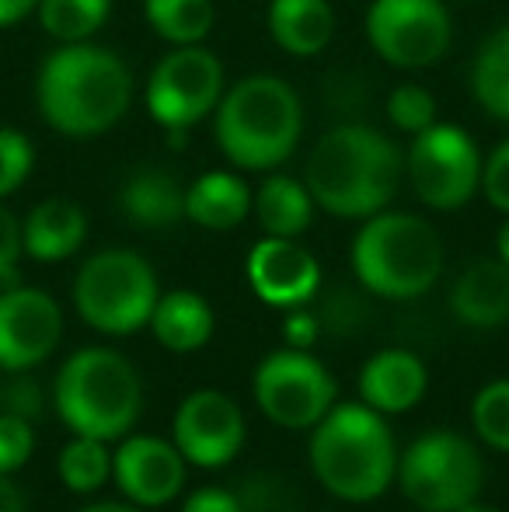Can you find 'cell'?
Instances as JSON below:
<instances>
[{
  "label": "cell",
  "instance_id": "1",
  "mask_svg": "<svg viewBox=\"0 0 509 512\" xmlns=\"http://www.w3.org/2000/svg\"><path fill=\"white\" fill-rule=\"evenodd\" d=\"M35 105L49 129L70 140H91L123 122L133 105V74L112 49L67 42L42 60Z\"/></svg>",
  "mask_w": 509,
  "mask_h": 512
},
{
  "label": "cell",
  "instance_id": "2",
  "mask_svg": "<svg viewBox=\"0 0 509 512\" xmlns=\"http://www.w3.org/2000/svg\"><path fill=\"white\" fill-rule=\"evenodd\" d=\"M401 154L374 126L346 122L328 129L311 147L304 185L314 206L342 220H367L394 199L401 182Z\"/></svg>",
  "mask_w": 509,
  "mask_h": 512
},
{
  "label": "cell",
  "instance_id": "3",
  "mask_svg": "<svg viewBox=\"0 0 509 512\" xmlns=\"http://www.w3.org/2000/svg\"><path fill=\"white\" fill-rule=\"evenodd\" d=\"M304 105L290 81L252 74L231 84L213 112L217 147L241 171H276L297 150Z\"/></svg>",
  "mask_w": 509,
  "mask_h": 512
},
{
  "label": "cell",
  "instance_id": "4",
  "mask_svg": "<svg viewBox=\"0 0 509 512\" xmlns=\"http://www.w3.org/2000/svg\"><path fill=\"white\" fill-rule=\"evenodd\" d=\"M311 467L318 481L342 502H370L387 492L398 474V450L377 408L339 405L311 436Z\"/></svg>",
  "mask_w": 509,
  "mask_h": 512
},
{
  "label": "cell",
  "instance_id": "5",
  "mask_svg": "<svg viewBox=\"0 0 509 512\" xmlns=\"http://www.w3.org/2000/svg\"><path fill=\"white\" fill-rule=\"evenodd\" d=\"M353 272L374 297L415 300L443 276V241L422 216L381 209L356 234Z\"/></svg>",
  "mask_w": 509,
  "mask_h": 512
},
{
  "label": "cell",
  "instance_id": "6",
  "mask_svg": "<svg viewBox=\"0 0 509 512\" xmlns=\"http://www.w3.org/2000/svg\"><path fill=\"white\" fill-rule=\"evenodd\" d=\"M53 401L74 436H126L140 418L143 391L133 363L102 345L77 349L56 373Z\"/></svg>",
  "mask_w": 509,
  "mask_h": 512
},
{
  "label": "cell",
  "instance_id": "7",
  "mask_svg": "<svg viewBox=\"0 0 509 512\" xmlns=\"http://www.w3.org/2000/svg\"><path fill=\"white\" fill-rule=\"evenodd\" d=\"M157 276L136 251L109 248L91 255L74 279L77 314L102 335H133L157 307Z\"/></svg>",
  "mask_w": 509,
  "mask_h": 512
},
{
  "label": "cell",
  "instance_id": "8",
  "mask_svg": "<svg viewBox=\"0 0 509 512\" xmlns=\"http://www.w3.org/2000/svg\"><path fill=\"white\" fill-rule=\"evenodd\" d=\"M398 481L419 512H457L478 499L485 464L457 432H426L398 460Z\"/></svg>",
  "mask_w": 509,
  "mask_h": 512
},
{
  "label": "cell",
  "instance_id": "9",
  "mask_svg": "<svg viewBox=\"0 0 509 512\" xmlns=\"http://www.w3.org/2000/svg\"><path fill=\"white\" fill-rule=\"evenodd\" d=\"M224 63L217 53L199 42V46H171L150 70L147 81V112L157 126L182 147L185 133L206 115L217 112L224 98Z\"/></svg>",
  "mask_w": 509,
  "mask_h": 512
},
{
  "label": "cell",
  "instance_id": "10",
  "mask_svg": "<svg viewBox=\"0 0 509 512\" xmlns=\"http://www.w3.org/2000/svg\"><path fill=\"white\" fill-rule=\"evenodd\" d=\"M405 171L412 178L415 196L429 209H461L482 189V154L468 129L454 122H433L412 136L405 157Z\"/></svg>",
  "mask_w": 509,
  "mask_h": 512
},
{
  "label": "cell",
  "instance_id": "11",
  "mask_svg": "<svg viewBox=\"0 0 509 512\" xmlns=\"http://www.w3.org/2000/svg\"><path fill=\"white\" fill-rule=\"evenodd\" d=\"M367 39L374 53L398 70L433 67L454 39L447 0H374L367 11Z\"/></svg>",
  "mask_w": 509,
  "mask_h": 512
},
{
  "label": "cell",
  "instance_id": "12",
  "mask_svg": "<svg viewBox=\"0 0 509 512\" xmlns=\"http://www.w3.org/2000/svg\"><path fill=\"white\" fill-rule=\"evenodd\" d=\"M255 401L283 429H311L335 405V380L307 349H279L255 370Z\"/></svg>",
  "mask_w": 509,
  "mask_h": 512
},
{
  "label": "cell",
  "instance_id": "13",
  "mask_svg": "<svg viewBox=\"0 0 509 512\" xmlns=\"http://www.w3.org/2000/svg\"><path fill=\"white\" fill-rule=\"evenodd\" d=\"M63 335L60 304L35 286H7L0 293V370L21 373L53 356Z\"/></svg>",
  "mask_w": 509,
  "mask_h": 512
},
{
  "label": "cell",
  "instance_id": "14",
  "mask_svg": "<svg viewBox=\"0 0 509 512\" xmlns=\"http://www.w3.org/2000/svg\"><path fill=\"white\" fill-rule=\"evenodd\" d=\"M171 436H175L185 464L213 471L238 457L241 443H245V415L227 394L196 391L178 405Z\"/></svg>",
  "mask_w": 509,
  "mask_h": 512
},
{
  "label": "cell",
  "instance_id": "15",
  "mask_svg": "<svg viewBox=\"0 0 509 512\" xmlns=\"http://www.w3.org/2000/svg\"><path fill=\"white\" fill-rule=\"evenodd\" d=\"M112 478L133 506L154 509L182 492L185 457L157 436H126L112 457Z\"/></svg>",
  "mask_w": 509,
  "mask_h": 512
},
{
  "label": "cell",
  "instance_id": "16",
  "mask_svg": "<svg viewBox=\"0 0 509 512\" xmlns=\"http://www.w3.org/2000/svg\"><path fill=\"white\" fill-rule=\"evenodd\" d=\"M248 283L269 307H304L318 293V258L293 237H269L248 251Z\"/></svg>",
  "mask_w": 509,
  "mask_h": 512
},
{
  "label": "cell",
  "instance_id": "17",
  "mask_svg": "<svg viewBox=\"0 0 509 512\" xmlns=\"http://www.w3.org/2000/svg\"><path fill=\"white\" fill-rule=\"evenodd\" d=\"M429 373L419 356L405 349H384L360 370V394L381 415H401L415 408L426 394Z\"/></svg>",
  "mask_w": 509,
  "mask_h": 512
},
{
  "label": "cell",
  "instance_id": "18",
  "mask_svg": "<svg viewBox=\"0 0 509 512\" xmlns=\"http://www.w3.org/2000/svg\"><path fill=\"white\" fill-rule=\"evenodd\" d=\"M88 237V213L67 196H49L21 223V244L35 262H63L77 255Z\"/></svg>",
  "mask_w": 509,
  "mask_h": 512
},
{
  "label": "cell",
  "instance_id": "19",
  "mask_svg": "<svg viewBox=\"0 0 509 512\" xmlns=\"http://www.w3.org/2000/svg\"><path fill=\"white\" fill-rule=\"evenodd\" d=\"M450 310L468 328H499L509 321V265L499 258L475 262L457 276L450 290Z\"/></svg>",
  "mask_w": 509,
  "mask_h": 512
},
{
  "label": "cell",
  "instance_id": "20",
  "mask_svg": "<svg viewBox=\"0 0 509 512\" xmlns=\"http://www.w3.org/2000/svg\"><path fill=\"white\" fill-rule=\"evenodd\" d=\"M119 209L140 230L175 227L185 220V189L164 168H140L119 189Z\"/></svg>",
  "mask_w": 509,
  "mask_h": 512
},
{
  "label": "cell",
  "instance_id": "21",
  "mask_svg": "<svg viewBox=\"0 0 509 512\" xmlns=\"http://www.w3.org/2000/svg\"><path fill=\"white\" fill-rule=\"evenodd\" d=\"M252 189L234 171H210L185 189V220L203 230H234L252 213Z\"/></svg>",
  "mask_w": 509,
  "mask_h": 512
},
{
  "label": "cell",
  "instance_id": "22",
  "mask_svg": "<svg viewBox=\"0 0 509 512\" xmlns=\"http://www.w3.org/2000/svg\"><path fill=\"white\" fill-rule=\"evenodd\" d=\"M269 35L290 56H318L335 35V11L328 0H272Z\"/></svg>",
  "mask_w": 509,
  "mask_h": 512
},
{
  "label": "cell",
  "instance_id": "23",
  "mask_svg": "<svg viewBox=\"0 0 509 512\" xmlns=\"http://www.w3.org/2000/svg\"><path fill=\"white\" fill-rule=\"evenodd\" d=\"M154 338L171 352H196L213 335V310L199 293L171 290L157 297V307L150 314Z\"/></svg>",
  "mask_w": 509,
  "mask_h": 512
},
{
  "label": "cell",
  "instance_id": "24",
  "mask_svg": "<svg viewBox=\"0 0 509 512\" xmlns=\"http://www.w3.org/2000/svg\"><path fill=\"white\" fill-rule=\"evenodd\" d=\"M255 216L269 237H300L311 227L314 199L304 182L290 175H269L255 192Z\"/></svg>",
  "mask_w": 509,
  "mask_h": 512
},
{
  "label": "cell",
  "instance_id": "25",
  "mask_svg": "<svg viewBox=\"0 0 509 512\" xmlns=\"http://www.w3.org/2000/svg\"><path fill=\"white\" fill-rule=\"evenodd\" d=\"M471 98L499 122H509V25L496 28L478 46L468 74Z\"/></svg>",
  "mask_w": 509,
  "mask_h": 512
},
{
  "label": "cell",
  "instance_id": "26",
  "mask_svg": "<svg viewBox=\"0 0 509 512\" xmlns=\"http://www.w3.org/2000/svg\"><path fill=\"white\" fill-rule=\"evenodd\" d=\"M147 25L171 46H199L213 32V0H143Z\"/></svg>",
  "mask_w": 509,
  "mask_h": 512
},
{
  "label": "cell",
  "instance_id": "27",
  "mask_svg": "<svg viewBox=\"0 0 509 512\" xmlns=\"http://www.w3.org/2000/svg\"><path fill=\"white\" fill-rule=\"evenodd\" d=\"M35 14H39L42 32L53 35L60 46L91 42L109 21L112 0H39Z\"/></svg>",
  "mask_w": 509,
  "mask_h": 512
},
{
  "label": "cell",
  "instance_id": "28",
  "mask_svg": "<svg viewBox=\"0 0 509 512\" xmlns=\"http://www.w3.org/2000/svg\"><path fill=\"white\" fill-rule=\"evenodd\" d=\"M60 478L74 495H91L112 478V453L105 439L74 436L60 453Z\"/></svg>",
  "mask_w": 509,
  "mask_h": 512
},
{
  "label": "cell",
  "instance_id": "29",
  "mask_svg": "<svg viewBox=\"0 0 509 512\" xmlns=\"http://www.w3.org/2000/svg\"><path fill=\"white\" fill-rule=\"evenodd\" d=\"M471 422L482 443L509 453V377L492 380L471 401Z\"/></svg>",
  "mask_w": 509,
  "mask_h": 512
},
{
  "label": "cell",
  "instance_id": "30",
  "mask_svg": "<svg viewBox=\"0 0 509 512\" xmlns=\"http://www.w3.org/2000/svg\"><path fill=\"white\" fill-rule=\"evenodd\" d=\"M238 506L241 512H297L300 499L297 488L279 474H252L238 485Z\"/></svg>",
  "mask_w": 509,
  "mask_h": 512
},
{
  "label": "cell",
  "instance_id": "31",
  "mask_svg": "<svg viewBox=\"0 0 509 512\" xmlns=\"http://www.w3.org/2000/svg\"><path fill=\"white\" fill-rule=\"evenodd\" d=\"M387 119H391L394 129L415 136L436 122V98L419 84H398L387 95Z\"/></svg>",
  "mask_w": 509,
  "mask_h": 512
},
{
  "label": "cell",
  "instance_id": "32",
  "mask_svg": "<svg viewBox=\"0 0 509 512\" xmlns=\"http://www.w3.org/2000/svg\"><path fill=\"white\" fill-rule=\"evenodd\" d=\"M35 168V147L21 129L0 126V199L18 192Z\"/></svg>",
  "mask_w": 509,
  "mask_h": 512
},
{
  "label": "cell",
  "instance_id": "33",
  "mask_svg": "<svg viewBox=\"0 0 509 512\" xmlns=\"http://www.w3.org/2000/svg\"><path fill=\"white\" fill-rule=\"evenodd\" d=\"M35 450L32 422L18 418L11 411L0 415V474H14Z\"/></svg>",
  "mask_w": 509,
  "mask_h": 512
},
{
  "label": "cell",
  "instance_id": "34",
  "mask_svg": "<svg viewBox=\"0 0 509 512\" xmlns=\"http://www.w3.org/2000/svg\"><path fill=\"white\" fill-rule=\"evenodd\" d=\"M482 192L499 213H509V140L482 161Z\"/></svg>",
  "mask_w": 509,
  "mask_h": 512
},
{
  "label": "cell",
  "instance_id": "35",
  "mask_svg": "<svg viewBox=\"0 0 509 512\" xmlns=\"http://www.w3.org/2000/svg\"><path fill=\"white\" fill-rule=\"evenodd\" d=\"M25 255V244H21V223L4 203H0V279H7V286L14 283V272H18V258Z\"/></svg>",
  "mask_w": 509,
  "mask_h": 512
},
{
  "label": "cell",
  "instance_id": "36",
  "mask_svg": "<svg viewBox=\"0 0 509 512\" xmlns=\"http://www.w3.org/2000/svg\"><path fill=\"white\" fill-rule=\"evenodd\" d=\"M0 401H4V411H11V415H18V418H28V422H35V418L42 415V408H46L39 384L25 377L11 380V384L0 391Z\"/></svg>",
  "mask_w": 509,
  "mask_h": 512
},
{
  "label": "cell",
  "instance_id": "37",
  "mask_svg": "<svg viewBox=\"0 0 509 512\" xmlns=\"http://www.w3.org/2000/svg\"><path fill=\"white\" fill-rule=\"evenodd\" d=\"M318 335H321V321L311 310L293 307L290 317L283 321V338L290 349H311V345L318 342Z\"/></svg>",
  "mask_w": 509,
  "mask_h": 512
},
{
  "label": "cell",
  "instance_id": "38",
  "mask_svg": "<svg viewBox=\"0 0 509 512\" xmlns=\"http://www.w3.org/2000/svg\"><path fill=\"white\" fill-rule=\"evenodd\" d=\"M182 512H241L238 495L227 488H199L185 499Z\"/></svg>",
  "mask_w": 509,
  "mask_h": 512
},
{
  "label": "cell",
  "instance_id": "39",
  "mask_svg": "<svg viewBox=\"0 0 509 512\" xmlns=\"http://www.w3.org/2000/svg\"><path fill=\"white\" fill-rule=\"evenodd\" d=\"M39 7V0H0V28H11L25 21Z\"/></svg>",
  "mask_w": 509,
  "mask_h": 512
},
{
  "label": "cell",
  "instance_id": "40",
  "mask_svg": "<svg viewBox=\"0 0 509 512\" xmlns=\"http://www.w3.org/2000/svg\"><path fill=\"white\" fill-rule=\"evenodd\" d=\"M0 512H25V492L11 481V474H0Z\"/></svg>",
  "mask_w": 509,
  "mask_h": 512
},
{
  "label": "cell",
  "instance_id": "41",
  "mask_svg": "<svg viewBox=\"0 0 509 512\" xmlns=\"http://www.w3.org/2000/svg\"><path fill=\"white\" fill-rule=\"evenodd\" d=\"M496 255H499V262H506L509 265V220L499 227V237H496Z\"/></svg>",
  "mask_w": 509,
  "mask_h": 512
},
{
  "label": "cell",
  "instance_id": "42",
  "mask_svg": "<svg viewBox=\"0 0 509 512\" xmlns=\"http://www.w3.org/2000/svg\"><path fill=\"white\" fill-rule=\"evenodd\" d=\"M81 512H140V506H123V502H95Z\"/></svg>",
  "mask_w": 509,
  "mask_h": 512
},
{
  "label": "cell",
  "instance_id": "43",
  "mask_svg": "<svg viewBox=\"0 0 509 512\" xmlns=\"http://www.w3.org/2000/svg\"><path fill=\"white\" fill-rule=\"evenodd\" d=\"M457 512H503V509H499V506H489V502H468V506H461V509H457Z\"/></svg>",
  "mask_w": 509,
  "mask_h": 512
}]
</instances>
